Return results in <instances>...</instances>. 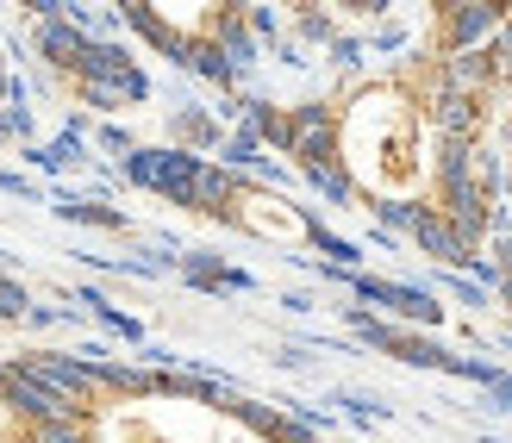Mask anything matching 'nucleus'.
<instances>
[{
	"label": "nucleus",
	"mask_w": 512,
	"mask_h": 443,
	"mask_svg": "<svg viewBox=\"0 0 512 443\" xmlns=\"http://www.w3.org/2000/svg\"><path fill=\"white\" fill-rule=\"evenodd\" d=\"M82 443H281L250 412L175 387H100L82 406Z\"/></svg>",
	"instance_id": "nucleus-2"
},
{
	"label": "nucleus",
	"mask_w": 512,
	"mask_h": 443,
	"mask_svg": "<svg viewBox=\"0 0 512 443\" xmlns=\"http://www.w3.org/2000/svg\"><path fill=\"white\" fill-rule=\"evenodd\" d=\"M450 119L431 94H419L413 75H388L344 100L338 113V163L369 200L413 206L431 194L444 169Z\"/></svg>",
	"instance_id": "nucleus-1"
}]
</instances>
